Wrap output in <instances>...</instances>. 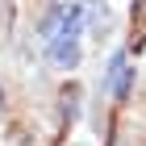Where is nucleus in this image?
<instances>
[{
  "instance_id": "f257e3e1",
  "label": "nucleus",
  "mask_w": 146,
  "mask_h": 146,
  "mask_svg": "<svg viewBox=\"0 0 146 146\" xmlns=\"http://www.w3.org/2000/svg\"><path fill=\"white\" fill-rule=\"evenodd\" d=\"M46 58L58 63V67H75L79 63V42L75 38H54V42L46 46Z\"/></svg>"
},
{
  "instance_id": "f03ea898",
  "label": "nucleus",
  "mask_w": 146,
  "mask_h": 146,
  "mask_svg": "<svg viewBox=\"0 0 146 146\" xmlns=\"http://www.w3.org/2000/svg\"><path fill=\"white\" fill-rule=\"evenodd\" d=\"M129 79H134L129 71H121V75L113 79V96H125V92H129Z\"/></svg>"
},
{
  "instance_id": "7ed1b4c3",
  "label": "nucleus",
  "mask_w": 146,
  "mask_h": 146,
  "mask_svg": "<svg viewBox=\"0 0 146 146\" xmlns=\"http://www.w3.org/2000/svg\"><path fill=\"white\" fill-rule=\"evenodd\" d=\"M0 109H4V96H0Z\"/></svg>"
}]
</instances>
